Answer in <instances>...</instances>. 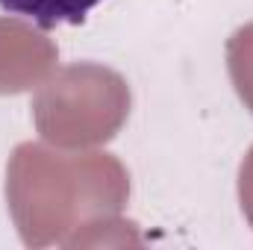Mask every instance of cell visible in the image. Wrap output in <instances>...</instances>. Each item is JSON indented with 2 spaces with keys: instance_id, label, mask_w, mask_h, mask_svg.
Returning a JSON list of instances; mask_svg holds the SVG:
<instances>
[{
  "instance_id": "cell-2",
  "label": "cell",
  "mask_w": 253,
  "mask_h": 250,
  "mask_svg": "<svg viewBox=\"0 0 253 250\" xmlns=\"http://www.w3.org/2000/svg\"><path fill=\"white\" fill-rule=\"evenodd\" d=\"M230 74H233V83L242 94V100L253 109V24L239 30L233 39H230Z\"/></svg>"
},
{
  "instance_id": "cell-3",
  "label": "cell",
  "mask_w": 253,
  "mask_h": 250,
  "mask_svg": "<svg viewBox=\"0 0 253 250\" xmlns=\"http://www.w3.org/2000/svg\"><path fill=\"white\" fill-rule=\"evenodd\" d=\"M242 200L248 203V212L253 215V150L248 153V162L242 165Z\"/></svg>"
},
{
  "instance_id": "cell-1",
  "label": "cell",
  "mask_w": 253,
  "mask_h": 250,
  "mask_svg": "<svg viewBox=\"0 0 253 250\" xmlns=\"http://www.w3.org/2000/svg\"><path fill=\"white\" fill-rule=\"evenodd\" d=\"M97 3L103 0H0L6 12L30 18L42 30H53L59 24H83Z\"/></svg>"
}]
</instances>
